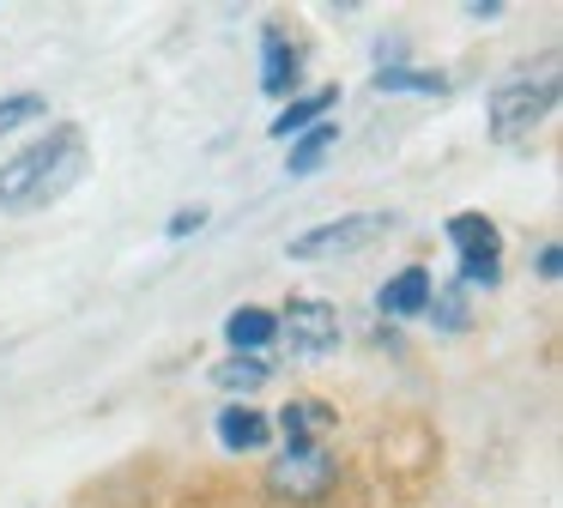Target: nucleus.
<instances>
[{"instance_id": "obj_1", "label": "nucleus", "mask_w": 563, "mask_h": 508, "mask_svg": "<svg viewBox=\"0 0 563 508\" xmlns=\"http://www.w3.org/2000/svg\"><path fill=\"white\" fill-rule=\"evenodd\" d=\"M79 176H86V133L62 121V128H49L43 140H31L19 157L0 164V206L7 212H37V206L62 200Z\"/></svg>"}, {"instance_id": "obj_2", "label": "nucleus", "mask_w": 563, "mask_h": 508, "mask_svg": "<svg viewBox=\"0 0 563 508\" xmlns=\"http://www.w3.org/2000/svg\"><path fill=\"white\" fill-rule=\"evenodd\" d=\"M388 230H394L388 212H345V218H328V224L291 236L285 254H291V261H340V254H357V249H369V242H382Z\"/></svg>"}, {"instance_id": "obj_3", "label": "nucleus", "mask_w": 563, "mask_h": 508, "mask_svg": "<svg viewBox=\"0 0 563 508\" xmlns=\"http://www.w3.org/2000/svg\"><path fill=\"white\" fill-rule=\"evenodd\" d=\"M449 242H454V254H461V278H454L461 290H478V285L490 290L503 278V230L490 224L485 212H454Z\"/></svg>"}, {"instance_id": "obj_4", "label": "nucleus", "mask_w": 563, "mask_h": 508, "mask_svg": "<svg viewBox=\"0 0 563 508\" xmlns=\"http://www.w3.org/2000/svg\"><path fill=\"white\" fill-rule=\"evenodd\" d=\"M551 109H558V73L515 79V85H497V91H490V128H497V140H521V133H533Z\"/></svg>"}, {"instance_id": "obj_5", "label": "nucleus", "mask_w": 563, "mask_h": 508, "mask_svg": "<svg viewBox=\"0 0 563 508\" xmlns=\"http://www.w3.org/2000/svg\"><path fill=\"white\" fill-rule=\"evenodd\" d=\"M333 454L321 442H303V448H285L279 466L267 472V490L279 496V503H316V496L333 490Z\"/></svg>"}, {"instance_id": "obj_6", "label": "nucleus", "mask_w": 563, "mask_h": 508, "mask_svg": "<svg viewBox=\"0 0 563 508\" xmlns=\"http://www.w3.org/2000/svg\"><path fill=\"white\" fill-rule=\"evenodd\" d=\"M279 333L297 357H328V351L340 345V309L321 302V297H291L279 309Z\"/></svg>"}, {"instance_id": "obj_7", "label": "nucleus", "mask_w": 563, "mask_h": 508, "mask_svg": "<svg viewBox=\"0 0 563 508\" xmlns=\"http://www.w3.org/2000/svg\"><path fill=\"white\" fill-rule=\"evenodd\" d=\"M297 73H303L297 43L279 31V24H267V31H261V91H267V97H291L297 91Z\"/></svg>"}, {"instance_id": "obj_8", "label": "nucleus", "mask_w": 563, "mask_h": 508, "mask_svg": "<svg viewBox=\"0 0 563 508\" xmlns=\"http://www.w3.org/2000/svg\"><path fill=\"white\" fill-rule=\"evenodd\" d=\"M430 297H437V290H430V273L424 266H406V273H394L388 285L376 290V309L388 314V321H406V314H424Z\"/></svg>"}, {"instance_id": "obj_9", "label": "nucleus", "mask_w": 563, "mask_h": 508, "mask_svg": "<svg viewBox=\"0 0 563 508\" xmlns=\"http://www.w3.org/2000/svg\"><path fill=\"white\" fill-rule=\"evenodd\" d=\"M224 339H231V351H243V357H261V345L279 339V314L261 309V302H243V309L224 314Z\"/></svg>"}, {"instance_id": "obj_10", "label": "nucleus", "mask_w": 563, "mask_h": 508, "mask_svg": "<svg viewBox=\"0 0 563 508\" xmlns=\"http://www.w3.org/2000/svg\"><path fill=\"white\" fill-rule=\"evenodd\" d=\"M219 442L231 448V454H255V448L273 442V418L255 406H224L219 411Z\"/></svg>"}, {"instance_id": "obj_11", "label": "nucleus", "mask_w": 563, "mask_h": 508, "mask_svg": "<svg viewBox=\"0 0 563 508\" xmlns=\"http://www.w3.org/2000/svg\"><path fill=\"white\" fill-rule=\"evenodd\" d=\"M328 423H340V411L328 406V399H285V411H279V430H285V448H303V442H316Z\"/></svg>"}, {"instance_id": "obj_12", "label": "nucleus", "mask_w": 563, "mask_h": 508, "mask_svg": "<svg viewBox=\"0 0 563 508\" xmlns=\"http://www.w3.org/2000/svg\"><path fill=\"white\" fill-rule=\"evenodd\" d=\"M340 103V85H328V91H309V97H285L279 121H273V140H297L303 128H316V121H328V109Z\"/></svg>"}, {"instance_id": "obj_13", "label": "nucleus", "mask_w": 563, "mask_h": 508, "mask_svg": "<svg viewBox=\"0 0 563 508\" xmlns=\"http://www.w3.org/2000/svg\"><path fill=\"white\" fill-rule=\"evenodd\" d=\"M212 382L231 387V394H255V387L273 382V363H267V357H243V351H231V357L212 369Z\"/></svg>"}, {"instance_id": "obj_14", "label": "nucleus", "mask_w": 563, "mask_h": 508, "mask_svg": "<svg viewBox=\"0 0 563 508\" xmlns=\"http://www.w3.org/2000/svg\"><path fill=\"white\" fill-rule=\"evenodd\" d=\"M340 145V128L333 121H316V128H303L297 133V145H291V176H309V169H321V157Z\"/></svg>"}, {"instance_id": "obj_15", "label": "nucleus", "mask_w": 563, "mask_h": 508, "mask_svg": "<svg viewBox=\"0 0 563 508\" xmlns=\"http://www.w3.org/2000/svg\"><path fill=\"white\" fill-rule=\"evenodd\" d=\"M376 91H418V97H442L449 79L442 73H418V67H376Z\"/></svg>"}, {"instance_id": "obj_16", "label": "nucleus", "mask_w": 563, "mask_h": 508, "mask_svg": "<svg viewBox=\"0 0 563 508\" xmlns=\"http://www.w3.org/2000/svg\"><path fill=\"white\" fill-rule=\"evenodd\" d=\"M37 115H49V97H43V91H19V97H0V133L25 128V121H37Z\"/></svg>"}, {"instance_id": "obj_17", "label": "nucleus", "mask_w": 563, "mask_h": 508, "mask_svg": "<svg viewBox=\"0 0 563 508\" xmlns=\"http://www.w3.org/2000/svg\"><path fill=\"white\" fill-rule=\"evenodd\" d=\"M430 314H437L449 333H461V327H466V297H461V285H449L442 297H430Z\"/></svg>"}, {"instance_id": "obj_18", "label": "nucleus", "mask_w": 563, "mask_h": 508, "mask_svg": "<svg viewBox=\"0 0 563 508\" xmlns=\"http://www.w3.org/2000/svg\"><path fill=\"white\" fill-rule=\"evenodd\" d=\"M533 266H539V278H545V285H558V273H563V249H558V242H539Z\"/></svg>"}, {"instance_id": "obj_19", "label": "nucleus", "mask_w": 563, "mask_h": 508, "mask_svg": "<svg viewBox=\"0 0 563 508\" xmlns=\"http://www.w3.org/2000/svg\"><path fill=\"white\" fill-rule=\"evenodd\" d=\"M200 224H207V206H183V212L170 218V236H195Z\"/></svg>"}, {"instance_id": "obj_20", "label": "nucleus", "mask_w": 563, "mask_h": 508, "mask_svg": "<svg viewBox=\"0 0 563 508\" xmlns=\"http://www.w3.org/2000/svg\"><path fill=\"white\" fill-rule=\"evenodd\" d=\"M466 12H473V19H497V12H503V0H473Z\"/></svg>"}]
</instances>
